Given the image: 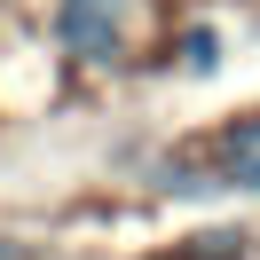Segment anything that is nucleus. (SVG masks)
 <instances>
[{
	"mask_svg": "<svg viewBox=\"0 0 260 260\" xmlns=\"http://www.w3.org/2000/svg\"><path fill=\"white\" fill-rule=\"evenodd\" d=\"M189 71H213V32H189Z\"/></svg>",
	"mask_w": 260,
	"mask_h": 260,
	"instance_id": "3",
	"label": "nucleus"
},
{
	"mask_svg": "<svg viewBox=\"0 0 260 260\" xmlns=\"http://www.w3.org/2000/svg\"><path fill=\"white\" fill-rule=\"evenodd\" d=\"M55 40L79 63H111L126 48V0H63L55 8Z\"/></svg>",
	"mask_w": 260,
	"mask_h": 260,
	"instance_id": "1",
	"label": "nucleus"
},
{
	"mask_svg": "<svg viewBox=\"0 0 260 260\" xmlns=\"http://www.w3.org/2000/svg\"><path fill=\"white\" fill-rule=\"evenodd\" d=\"M221 174L237 181V189H260V118H237V126L221 134Z\"/></svg>",
	"mask_w": 260,
	"mask_h": 260,
	"instance_id": "2",
	"label": "nucleus"
}]
</instances>
